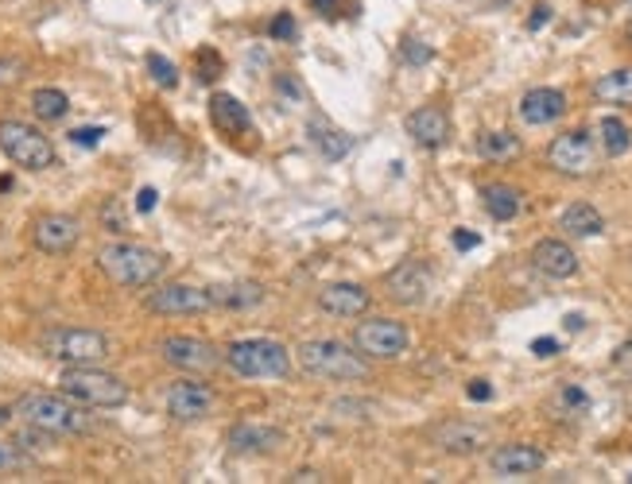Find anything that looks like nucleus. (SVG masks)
I'll use <instances>...</instances> for the list:
<instances>
[{
	"mask_svg": "<svg viewBox=\"0 0 632 484\" xmlns=\"http://www.w3.org/2000/svg\"><path fill=\"white\" fill-rule=\"evenodd\" d=\"M12 411H16L32 431L51 434V438H78V434L94 431L89 407L74 404L63 392H27V396L16 399Z\"/></svg>",
	"mask_w": 632,
	"mask_h": 484,
	"instance_id": "f257e3e1",
	"label": "nucleus"
},
{
	"mask_svg": "<svg viewBox=\"0 0 632 484\" xmlns=\"http://www.w3.org/2000/svg\"><path fill=\"white\" fill-rule=\"evenodd\" d=\"M98 268L116 287L140 290L160 283V275L168 272V256L148 245H136V240H109L98 248Z\"/></svg>",
	"mask_w": 632,
	"mask_h": 484,
	"instance_id": "f03ea898",
	"label": "nucleus"
},
{
	"mask_svg": "<svg viewBox=\"0 0 632 484\" xmlns=\"http://www.w3.org/2000/svg\"><path fill=\"white\" fill-rule=\"evenodd\" d=\"M299 357V369L314 380H330V384H354V380L369 376V361L354 345L346 342H330V337H314L295 349Z\"/></svg>",
	"mask_w": 632,
	"mask_h": 484,
	"instance_id": "7ed1b4c3",
	"label": "nucleus"
},
{
	"mask_svg": "<svg viewBox=\"0 0 632 484\" xmlns=\"http://www.w3.org/2000/svg\"><path fill=\"white\" fill-rule=\"evenodd\" d=\"M225 364L240 380H287L292 376V349L276 337H240L225 349Z\"/></svg>",
	"mask_w": 632,
	"mask_h": 484,
	"instance_id": "20e7f679",
	"label": "nucleus"
},
{
	"mask_svg": "<svg viewBox=\"0 0 632 484\" xmlns=\"http://www.w3.org/2000/svg\"><path fill=\"white\" fill-rule=\"evenodd\" d=\"M59 392L89 411H116L128 404V384L113 372H101L98 364H71L59 376Z\"/></svg>",
	"mask_w": 632,
	"mask_h": 484,
	"instance_id": "39448f33",
	"label": "nucleus"
},
{
	"mask_svg": "<svg viewBox=\"0 0 632 484\" xmlns=\"http://www.w3.org/2000/svg\"><path fill=\"white\" fill-rule=\"evenodd\" d=\"M39 349L59 364H101L109 357V337L86 326H54L39 337Z\"/></svg>",
	"mask_w": 632,
	"mask_h": 484,
	"instance_id": "423d86ee",
	"label": "nucleus"
},
{
	"mask_svg": "<svg viewBox=\"0 0 632 484\" xmlns=\"http://www.w3.org/2000/svg\"><path fill=\"white\" fill-rule=\"evenodd\" d=\"M0 151L24 171L54 167V144L27 121H0Z\"/></svg>",
	"mask_w": 632,
	"mask_h": 484,
	"instance_id": "0eeeda50",
	"label": "nucleus"
},
{
	"mask_svg": "<svg viewBox=\"0 0 632 484\" xmlns=\"http://www.w3.org/2000/svg\"><path fill=\"white\" fill-rule=\"evenodd\" d=\"M411 345V334L396 318H365L354 330V349L365 361H400Z\"/></svg>",
	"mask_w": 632,
	"mask_h": 484,
	"instance_id": "6e6552de",
	"label": "nucleus"
},
{
	"mask_svg": "<svg viewBox=\"0 0 632 484\" xmlns=\"http://www.w3.org/2000/svg\"><path fill=\"white\" fill-rule=\"evenodd\" d=\"M547 167L555 175L567 178H586L597 171V140L586 128H574V133H562L547 144Z\"/></svg>",
	"mask_w": 632,
	"mask_h": 484,
	"instance_id": "1a4fd4ad",
	"label": "nucleus"
},
{
	"mask_svg": "<svg viewBox=\"0 0 632 484\" xmlns=\"http://www.w3.org/2000/svg\"><path fill=\"white\" fill-rule=\"evenodd\" d=\"M144 307L152 310V314H163V318H190V314H206V310H214V299H210V287L163 283V287H156V290L144 295Z\"/></svg>",
	"mask_w": 632,
	"mask_h": 484,
	"instance_id": "9d476101",
	"label": "nucleus"
},
{
	"mask_svg": "<svg viewBox=\"0 0 632 484\" xmlns=\"http://www.w3.org/2000/svg\"><path fill=\"white\" fill-rule=\"evenodd\" d=\"M160 357L171 364V369L178 372H214L218 364L225 361L222 352L214 349V345L206 342V337H190V334H171L160 342Z\"/></svg>",
	"mask_w": 632,
	"mask_h": 484,
	"instance_id": "9b49d317",
	"label": "nucleus"
},
{
	"mask_svg": "<svg viewBox=\"0 0 632 484\" xmlns=\"http://www.w3.org/2000/svg\"><path fill=\"white\" fill-rule=\"evenodd\" d=\"M431 287H435V275L423 260H400L393 272L384 275V295L396 307H423L431 299Z\"/></svg>",
	"mask_w": 632,
	"mask_h": 484,
	"instance_id": "f8f14e48",
	"label": "nucleus"
},
{
	"mask_svg": "<svg viewBox=\"0 0 632 484\" xmlns=\"http://www.w3.org/2000/svg\"><path fill=\"white\" fill-rule=\"evenodd\" d=\"M214 387L202 384V380H178V384L168 387V414L175 423H202L206 414L214 411Z\"/></svg>",
	"mask_w": 632,
	"mask_h": 484,
	"instance_id": "ddd939ff",
	"label": "nucleus"
},
{
	"mask_svg": "<svg viewBox=\"0 0 632 484\" xmlns=\"http://www.w3.org/2000/svg\"><path fill=\"white\" fill-rule=\"evenodd\" d=\"M431 442H435L443 454H450V458H473V454H481V449L490 446L493 434H490V426H481V423L446 419V423H438L435 431H431Z\"/></svg>",
	"mask_w": 632,
	"mask_h": 484,
	"instance_id": "4468645a",
	"label": "nucleus"
},
{
	"mask_svg": "<svg viewBox=\"0 0 632 484\" xmlns=\"http://www.w3.org/2000/svg\"><path fill=\"white\" fill-rule=\"evenodd\" d=\"M547 466V454L532 442H508L490 454V469L500 481H517V476H532Z\"/></svg>",
	"mask_w": 632,
	"mask_h": 484,
	"instance_id": "2eb2a0df",
	"label": "nucleus"
},
{
	"mask_svg": "<svg viewBox=\"0 0 632 484\" xmlns=\"http://www.w3.org/2000/svg\"><path fill=\"white\" fill-rule=\"evenodd\" d=\"M82 237V225L78 218L71 213H44V218L32 225V245L47 256H66Z\"/></svg>",
	"mask_w": 632,
	"mask_h": 484,
	"instance_id": "dca6fc26",
	"label": "nucleus"
},
{
	"mask_svg": "<svg viewBox=\"0 0 632 484\" xmlns=\"http://www.w3.org/2000/svg\"><path fill=\"white\" fill-rule=\"evenodd\" d=\"M369 307H373V295H369V287H361V283H326V287L319 290V310L330 318H342V322L361 318Z\"/></svg>",
	"mask_w": 632,
	"mask_h": 484,
	"instance_id": "f3484780",
	"label": "nucleus"
},
{
	"mask_svg": "<svg viewBox=\"0 0 632 484\" xmlns=\"http://www.w3.org/2000/svg\"><path fill=\"white\" fill-rule=\"evenodd\" d=\"M287 434L276 423H237L230 431V449L233 454H245V458H264V454H276L284 449Z\"/></svg>",
	"mask_w": 632,
	"mask_h": 484,
	"instance_id": "a211bd4d",
	"label": "nucleus"
},
{
	"mask_svg": "<svg viewBox=\"0 0 632 484\" xmlns=\"http://www.w3.org/2000/svg\"><path fill=\"white\" fill-rule=\"evenodd\" d=\"M532 268L547 280H570L579 275V252L562 237H544L532 248Z\"/></svg>",
	"mask_w": 632,
	"mask_h": 484,
	"instance_id": "6ab92c4d",
	"label": "nucleus"
},
{
	"mask_svg": "<svg viewBox=\"0 0 632 484\" xmlns=\"http://www.w3.org/2000/svg\"><path fill=\"white\" fill-rule=\"evenodd\" d=\"M567 113V94L555 86H535L520 97V121L532 124V128H544V124H555Z\"/></svg>",
	"mask_w": 632,
	"mask_h": 484,
	"instance_id": "aec40b11",
	"label": "nucleus"
},
{
	"mask_svg": "<svg viewBox=\"0 0 632 484\" xmlns=\"http://www.w3.org/2000/svg\"><path fill=\"white\" fill-rule=\"evenodd\" d=\"M404 128H408V136L419 148H443V144L450 140V116L438 106H423V109H416V113H408Z\"/></svg>",
	"mask_w": 632,
	"mask_h": 484,
	"instance_id": "412c9836",
	"label": "nucleus"
},
{
	"mask_svg": "<svg viewBox=\"0 0 632 484\" xmlns=\"http://www.w3.org/2000/svg\"><path fill=\"white\" fill-rule=\"evenodd\" d=\"M210 121L222 136H245L252 133V116L245 109V101H237L233 94H214L210 97Z\"/></svg>",
	"mask_w": 632,
	"mask_h": 484,
	"instance_id": "4be33fe9",
	"label": "nucleus"
},
{
	"mask_svg": "<svg viewBox=\"0 0 632 484\" xmlns=\"http://www.w3.org/2000/svg\"><path fill=\"white\" fill-rule=\"evenodd\" d=\"M210 299H214V310H252L268 299V290L257 280H237L210 287Z\"/></svg>",
	"mask_w": 632,
	"mask_h": 484,
	"instance_id": "5701e85b",
	"label": "nucleus"
},
{
	"mask_svg": "<svg viewBox=\"0 0 632 484\" xmlns=\"http://www.w3.org/2000/svg\"><path fill=\"white\" fill-rule=\"evenodd\" d=\"M597 106H614V109H632V66H617V71L602 74V78L590 86Z\"/></svg>",
	"mask_w": 632,
	"mask_h": 484,
	"instance_id": "b1692460",
	"label": "nucleus"
},
{
	"mask_svg": "<svg viewBox=\"0 0 632 484\" xmlns=\"http://www.w3.org/2000/svg\"><path fill=\"white\" fill-rule=\"evenodd\" d=\"M559 229L567 233V237L590 240V237H602V233H606V218H602L590 202H570L567 210L559 213Z\"/></svg>",
	"mask_w": 632,
	"mask_h": 484,
	"instance_id": "393cba45",
	"label": "nucleus"
},
{
	"mask_svg": "<svg viewBox=\"0 0 632 484\" xmlns=\"http://www.w3.org/2000/svg\"><path fill=\"white\" fill-rule=\"evenodd\" d=\"M481 202H485V213H490L493 221H512L524 210V194L508 183H490L481 190Z\"/></svg>",
	"mask_w": 632,
	"mask_h": 484,
	"instance_id": "a878e982",
	"label": "nucleus"
},
{
	"mask_svg": "<svg viewBox=\"0 0 632 484\" xmlns=\"http://www.w3.org/2000/svg\"><path fill=\"white\" fill-rule=\"evenodd\" d=\"M520 151H524L520 136L505 133V128L478 136V156L485 159V163H497V167H500V163H512V159H520Z\"/></svg>",
	"mask_w": 632,
	"mask_h": 484,
	"instance_id": "bb28decb",
	"label": "nucleus"
},
{
	"mask_svg": "<svg viewBox=\"0 0 632 484\" xmlns=\"http://www.w3.org/2000/svg\"><path fill=\"white\" fill-rule=\"evenodd\" d=\"M597 140H602V151H606L609 159H621V156H629V148H632V128L621 116H606V121L597 124Z\"/></svg>",
	"mask_w": 632,
	"mask_h": 484,
	"instance_id": "cd10ccee",
	"label": "nucleus"
},
{
	"mask_svg": "<svg viewBox=\"0 0 632 484\" xmlns=\"http://www.w3.org/2000/svg\"><path fill=\"white\" fill-rule=\"evenodd\" d=\"M311 140L319 144L322 159H330V163H338V159H346L349 151H354V136L338 133V128H326V124H319V121L311 124Z\"/></svg>",
	"mask_w": 632,
	"mask_h": 484,
	"instance_id": "c85d7f7f",
	"label": "nucleus"
},
{
	"mask_svg": "<svg viewBox=\"0 0 632 484\" xmlns=\"http://www.w3.org/2000/svg\"><path fill=\"white\" fill-rule=\"evenodd\" d=\"M32 109H36L39 121H63L66 113H71V97L63 94V89H54V86H44L32 94Z\"/></svg>",
	"mask_w": 632,
	"mask_h": 484,
	"instance_id": "c756f323",
	"label": "nucleus"
},
{
	"mask_svg": "<svg viewBox=\"0 0 632 484\" xmlns=\"http://www.w3.org/2000/svg\"><path fill=\"white\" fill-rule=\"evenodd\" d=\"M148 71H152V82H156V86H163V89H175V86H178V71H175V62L163 59L160 51L148 54Z\"/></svg>",
	"mask_w": 632,
	"mask_h": 484,
	"instance_id": "7c9ffc66",
	"label": "nucleus"
},
{
	"mask_svg": "<svg viewBox=\"0 0 632 484\" xmlns=\"http://www.w3.org/2000/svg\"><path fill=\"white\" fill-rule=\"evenodd\" d=\"M27 454L24 446H12V442H0V469H24L27 466Z\"/></svg>",
	"mask_w": 632,
	"mask_h": 484,
	"instance_id": "2f4dec72",
	"label": "nucleus"
},
{
	"mask_svg": "<svg viewBox=\"0 0 632 484\" xmlns=\"http://www.w3.org/2000/svg\"><path fill=\"white\" fill-rule=\"evenodd\" d=\"M268 36L276 39V44H287V39H295V16H292V12H280V16L272 20V27H268Z\"/></svg>",
	"mask_w": 632,
	"mask_h": 484,
	"instance_id": "473e14b6",
	"label": "nucleus"
},
{
	"mask_svg": "<svg viewBox=\"0 0 632 484\" xmlns=\"http://www.w3.org/2000/svg\"><path fill=\"white\" fill-rule=\"evenodd\" d=\"M20 78H24V62H20V59H4V54H0V89L16 86Z\"/></svg>",
	"mask_w": 632,
	"mask_h": 484,
	"instance_id": "72a5a7b5",
	"label": "nucleus"
},
{
	"mask_svg": "<svg viewBox=\"0 0 632 484\" xmlns=\"http://www.w3.org/2000/svg\"><path fill=\"white\" fill-rule=\"evenodd\" d=\"M101 221H106V229L109 233H125L128 225H125V210H121V202H106V210H101Z\"/></svg>",
	"mask_w": 632,
	"mask_h": 484,
	"instance_id": "f704fd0d",
	"label": "nucleus"
},
{
	"mask_svg": "<svg viewBox=\"0 0 632 484\" xmlns=\"http://www.w3.org/2000/svg\"><path fill=\"white\" fill-rule=\"evenodd\" d=\"M466 396H470L473 404H490V399H493V384H490V380H470Z\"/></svg>",
	"mask_w": 632,
	"mask_h": 484,
	"instance_id": "c9c22d12",
	"label": "nucleus"
},
{
	"mask_svg": "<svg viewBox=\"0 0 632 484\" xmlns=\"http://www.w3.org/2000/svg\"><path fill=\"white\" fill-rule=\"evenodd\" d=\"M101 136H106V128H74L71 140L78 144V148H94V144H101Z\"/></svg>",
	"mask_w": 632,
	"mask_h": 484,
	"instance_id": "e433bc0d",
	"label": "nucleus"
},
{
	"mask_svg": "<svg viewBox=\"0 0 632 484\" xmlns=\"http://www.w3.org/2000/svg\"><path fill=\"white\" fill-rule=\"evenodd\" d=\"M404 54H408V62H427L431 59V47H423L419 44V39H408V44H404Z\"/></svg>",
	"mask_w": 632,
	"mask_h": 484,
	"instance_id": "4c0bfd02",
	"label": "nucleus"
},
{
	"mask_svg": "<svg viewBox=\"0 0 632 484\" xmlns=\"http://www.w3.org/2000/svg\"><path fill=\"white\" fill-rule=\"evenodd\" d=\"M532 352L535 357H555V352H559V342H555V337H540V342H532Z\"/></svg>",
	"mask_w": 632,
	"mask_h": 484,
	"instance_id": "58836bf2",
	"label": "nucleus"
},
{
	"mask_svg": "<svg viewBox=\"0 0 632 484\" xmlns=\"http://www.w3.org/2000/svg\"><path fill=\"white\" fill-rule=\"evenodd\" d=\"M136 210H140V213H152L156 210V190H152V186H144V190L136 194Z\"/></svg>",
	"mask_w": 632,
	"mask_h": 484,
	"instance_id": "ea45409f",
	"label": "nucleus"
},
{
	"mask_svg": "<svg viewBox=\"0 0 632 484\" xmlns=\"http://www.w3.org/2000/svg\"><path fill=\"white\" fill-rule=\"evenodd\" d=\"M562 404H570V407H586L590 399H586V392H582V387H567V392H562Z\"/></svg>",
	"mask_w": 632,
	"mask_h": 484,
	"instance_id": "a19ab883",
	"label": "nucleus"
},
{
	"mask_svg": "<svg viewBox=\"0 0 632 484\" xmlns=\"http://www.w3.org/2000/svg\"><path fill=\"white\" fill-rule=\"evenodd\" d=\"M287 481H295V484H299V481H303V484H314V481H322V473H314V469H295V473L287 476Z\"/></svg>",
	"mask_w": 632,
	"mask_h": 484,
	"instance_id": "79ce46f5",
	"label": "nucleus"
},
{
	"mask_svg": "<svg viewBox=\"0 0 632 484\" xmlns=\"http://www.w3.org/2000/svg\"><path fill=\"white\" fill-rule=\"evenodd\" d=\"M455 245L458 248H478V233H462V229H458L455 233Z\"/></svg>",
	"mask_w": 632,
	"mask_h": 484,
	"instance_id": "37998d69",
	"label": "nucleus"
},
{
	"mask_svg": "<svg viewBox=\"0 0 632 484\" xmlns=\"http://www.w3.org/2000/svg\"><path fill=\"white\" fill-rule=\"evenodd\" d=\"M617 364H632V337L617 349Z\"/></svg>",
	"mask_w": 632,
	"mask_h": 484,
	"instance_id": "c03bdc74",
	"label": "nucleus"
},
{
	"mask_svg": "<svg viewBox=\"0 0 632 484\" xmlns=\"http://www.w3.org/2000/svg\"><path fill=\"white\" fill-rule=\"evenodd\" d=\"M547 16H552V9H544V4H540V9H535V16H532V24H528V27H532V32H535V27H544Z\"/></svg>",
	"mask_w": 632,
	"mask_h": 484,
	"instance_id": "a18cd8bd",
	"label": "nucleus"
},
{
	"mask_svg": "<svg viewBox=\"0 0 632 484\" xmlns=\"http://www.w3.org/2000/svg\"><path fill=\"white\" fill-rule=\"evenodd\" d=\"M586 322H582V314H567V330H582Z\"/></svg>",
	"mask_w": 632,
	"mask_h": 484,
	"instance_id": "49530a36",
	"label": "nucleus"
},
{
	"mask_svg": "<svg viewBox=\"0 0 632 484\" xmlns=\"http://www.w3.org/2000/svg\"><path fill=\"white\" fill-rule=\"evenodd\" d=\"M624 39H629V44H632V20H629V24H624Z\"/></svg>",
	"mask_w": 632,
	"mask_h": 484,
	"instance_id": "de8ad7c7",
	"label": "nucleus"
},
{
	"mask_svg": "<svg viewBox=\"0 0 632 484\" xmlns=\"http://www.w3.org/2000/svg\"><path fill=\"white\" fill-rule=\"evenodd\" d=\"M629 481H632V476H629Z\"/></svg>",
	"mask_w": 632,
	"mask_h": 484,
	"instance_id": "09e8293b",
	"label": "nucleus"
}]
</instances>
